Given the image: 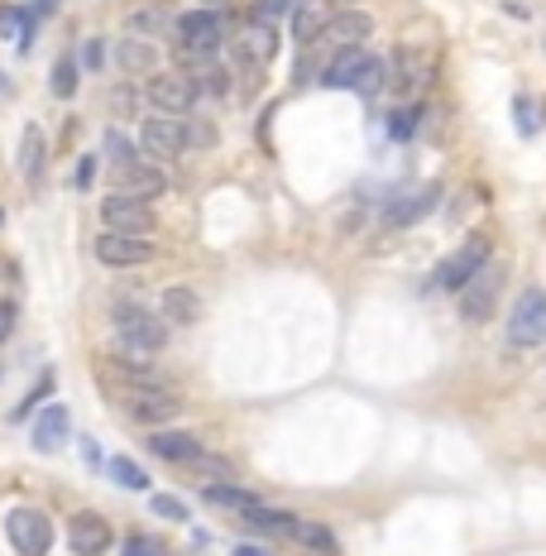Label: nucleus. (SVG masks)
Masks as SVG:
<instances>
[{
	"instance_id": "nucleus-7",
	"label": "nucleus",
	"mask_w": 546,
	"mask_h": 556,
	"mask_svg": "<svg viewBox=\"0 0 546 556\" xmlns=\"http://www.w3.org/2000/svg\"><path fill=\"white\" fill-rule=\"evenodd\" d=\"M498 288H504V269H498V264L490 260L484 269L470 274V283L460 288V317H465V321H490Z\"/></svg>"
},
{
	"instance_id": "nucleus-36",
	"label": "nucleus",
	"mask_w": 546,
	"mask_h": 556,
	"mask_svg": "<svg viewBox=\"0 0 546 556\" xmlns=\"http://www.w3.org/2000/svg\"><path fill=\"white\" fill-rule=\"evenodd\" d=\"M49 389H53V369H43V379H34V389L25 393V403H20V417H25L34 403H43V393H49Z\"/></svg>"
},
{
	"instance_id": "nucleus-17",
	"label": "nucleus",
	"mask_w": 546,
	"mask_h": 556,
	"mask_svg": "<svg viewBox=\"0 0 546 556\" xmlns=\"http://www.w3.org/2000/svg\"><path fill=\"white\" fill-rule=\"evenodd\" d=\"M168 188V178H164V168L158 164H135V168H125V173H115V192H125V197H139V202H154V197H164Z\"/></svg>"
},
{
	"instance_id": "nucleus-39",
	"label": "nucleus",
	"mask_w": 546,
	"mask_h": 556,
	"mask_svg": "<svg viewBox=\"0 0 546 556\" xmlns=\"http://www.w3.org/2000/svg\"><path fill=\"white\" fill-rule=\"evenodd\" d=\"M293 5H297V0H259V5H254V15H269V20H278V15H288Z\"/></svg>"
},
{
	"instance_id": "nucleus-31",
	"label": "nucleus",
	"mask_w": 546,
	"mask_h": 556,
	"mask_svg": "<svg viewBox=\"0 0 546 556\" xmlns=\"http://www.w3.org/2000/svg\"><path fill=\"white\" fill-rule=\"evenodd\" d=\"M417 125H422V106H403V111H393L389 115V139H412L417 135Z\"/></svg>"
},
{
	"instance_id": "nucleus-10",
	"label": "nucleus",
	"mask_w": 546,
	"mask_h": 556,
	"mask_svg": "<svg viewBox=\"0 0 546 556\" xmlns=\"http://www.w3.org/2000/svg\"><path fill=\"white\" fill-rule=\"evenodd\" d=\"M154 254H158L154 240H144V236H115V230L97 236V260L106 269H135V264H149Z\"/></svg>"
},
{
	"instance_id": "nucleus-25",
	"label": "nucleus",
	"mask_w": 546,
	"mask_h": 556,
	"mask_svg": "<svg viewBox=\"0 0 546 556\" xmlns=\"http://www.w3.org/2000/svg\"><path fill=\"white\" fill-rule=\"evenodd\" d=\"M245 523L250 528H259V532H269V538H293V528H297V518L293 514H283V508H254V514H245Z\"/></svg>"
},
{
	"instance_id": "nucleus-24",
	"label": "nucleus",
	"mask_w": 546,
	"mask_h": 556,
	"mask_svg": "<svg viewBox=\"0 0 546 556\" xmlns=\"http://www.w3.org/2000/svg\"><path fill=\"white\" fill-rule=\"evenodd\" d=\"M115 63H120L125 73H154L158 43H149V39H120V49H115Z\"/></svg>"
},
{
	"instance_id": "nucleus-21",
	"label": "nucleus",
	"mask_w": 546,
	"mask_h": 556,
	"mask_svg": "<svg viewBox=\"0 0 546 556\" xmlns=\"http://www.w3.org/2000/svg\"><path fill=\"white\" fill-rule=\"evenodd\" d=\"M436 197H441V188H422V192L398 197V202L383 212V222H389V226H412V222H422V216L436 206Z\"/></svg>"
},
{
	"instance_id": "nucleus-2",
	"label": "nucleus",
	"mask_w": 546,
	"mask_h": 556,
	"mask_svg": "<svg viewBox=\"0 0 546 556\" xmlns=\"http://www.w3.org/2000/svg\"><path fill=\"white\" fill-rule=\"evenodd\" d=\"M484 264H490V236H465V245H456L432 269L427 288H432V293H460V288L470 283V274L484 269Z\"/></svg>"
},
{
	"instance_id": "nucleus-4",
	"label": "nucleus",
	"mask_w": 546,
	"mask_h": 556,
	"mask_svg": "<svg viewBox=\"0 0 546 556\" xmlns=\"http://www.w3.org/2000/svg\"><path fill=\"white\" fill-rule=\"evenodd\" d=\"M508 341L532 351V345H546V293L542 288H528V293L508 312Z\"/></svg>"
},
{
	"instance_id": "nucleus-13",
	"label": "nucleus",
	"mask_w": 546,
	"mask_h": 556,
	"mask_svg": "<svg viewBox=\"0 0 546 556\" xmlns=\"http://www.w3.org/2000/svg\"><path fill=\"white\" fill-rule=\"evenodd\" d=\"M369 34H374V20L365 10H335L331 25L321 29V43H331V49H359Z\"/></svg>"
},
{
	"instance_id": "nucleus-28",
	"label": "nucleus",
	"mask_w": 546,
	"mask_h": 556,
	"mask_svg": "<svg viewBox=\"0 0 546 556\" xmlns=\"http://www.w3.org/2000/svg\"><path fill=\"white\" fill-rule=\"evenodd\" d=\"M0 39L29 43V10L25 5H0Z\"/></svg>"
},
{
	"instance_id": "nucleus-44",
	"label": "nucleus",
	"mask_w": 546,
	"mask_h": 556,
	"mask_svg": "<svg viewBox=\"0 0 546 556\" xmlns=\"http://www.w3.org/2000/svg\"><path fill=\"white\" fill-rule=\"evenodd\" d=\"M0 222H5V212H0Z\"/></svg>"
},
{
	"instance_id": "nucleus-41",
	"label": "nucleus",
	"mask_w": 546,
	"mask_h": 556,
	"mask_svg": "<svg viewBox=\"0 0 546 556\" xmlns=\"http://www.w3.org/2000/svg\"><path fill=\"white\" fill-rule=\"evenodd\" d=\"M230 556H274V552L259 547V542H236V547H230Z\"/></svg>"
},
{
	"instance_id": "nucleus-5",
	"label": "nucleus",
	"mask_w": 546,
	"mask_h": 556,
	"mask_svg": "<svg viewBox=\"0 0 546 556\" xmlns=\"http://www.w3.org/2000/svg\"><path fill=\"white\" fill-rule=\"evenodd\" d=\"M178 43H182V58L188 63H202V58H216L220 49V15L216 10H188L178 20Z\"/></svg>"
},
{
	"instance_id": "nucleus-35",
	"label": "nucleus",
	"mask_w": 546,
	"mask_h": 556,
	"mask_svg": "<svg viewBox=\"0 0 546 556\" xmlns=\"http://www.w3.org/2000/svg\"><path fill=\"white\" fill-rule=\"evenodd\" d=\"M513 115H518V130H522V135H537L542 115H537V106H532L528 97H518V101H513Z\"/></svg>"
},
{
	"instance_id": "nucleus-40",
	"label": "nucleus",
	"mask_w": 546,
	"mask_h": 556,
	"mask_svg": "<svg viewBox=\"0 0 546 556\" xmlns=\"http://www.w3.org/2000/svg\"><path fill=\"white\" fill-rule=\"evenodd\" d=\"M73 182L77 188H91V182H97V159H82V164L73 168Z\"/></svg>"
},
{
	"instance_id": "nucleus-8",
	"label": "nucleus",
	"mask_w": 546,
	"mask_h": 556,
	"mask_svg": "<svg viewBox=\"0 0 546 556\" xmlns=\"http://www.w3.org/2000/svg\"><path fill=\"white\" fill-rule=\"evenodd\" d=\"M101 222L115 236H149L154 230V212H149V202H139V197H125V192H111L106 202H101Z\"/></svg>"
},
{
	"instance_id": "nucleus-22",
	"label": "nucleus",
	"mask_w": 546,
	"mask_h": 556,
	"mask_svg": "<svg viewBox=\"0 0 546 556\" xmlns=\"http://www.w3.org/2000/svg\"><path fill=\"white\" fill-rule=\"evenodd\" d=\"M327 25H331L327 0H297V5H293V34H297V43L321 39V29H327Z\"/></svg>"
},
{
	"instance_id": "nucleus-32",
	"label": "nucleus",
	"mask_w": 546,
	"mask_h": 556,
	"mask_svg": "<svg viewBox=\"0 0 546 556\" xmlns=\"http://www.w3.org/2000/svg\"><path fill=\"white\" fill-rule=\"evenodd\" d=\"M53 91H58V97H73V91H77V58L73 53H63L53 63Z\"/></svg>"
},
{
	"instance_id": "nucleus-34",
	"label": "nucleus",
	"mask_w": 546,
	"mask_h": 556,
	"mask_svg": "<svg viewBox=\"0 0 546 556\" xmlns=\"http://www.w3.org/2000/svg\"><path fill=\"white\" fill-rule=\"evenodd\" d=\"M182 135H188V144H202V149L216 144V125L206 121V115H196V121H182Z\"/></svg>"
},
{
	"instance_id": "nucleus-30",
	"label": "nucleus",
	"mask_w": 546,
	"mask_h": 556,
	"mask_svg": "<svg viewBox=\"0 0 546 556\" xmlns=\"http://www.w3.org/2000/svg\"><path fill=\"white\" fill-rule=\"evenodd\" d=\"M106 470H111V480H115V484H125V490H149V475L139 470L130 456H115Z\"/></svg>"
},
{
	"instance_id": "nucleus-3",
	"label": "nucleus",
	"mask_w": 546,
	"mask_h": 556,
	"mask_svg": "<svg viewBox=\"0 0 546 556\" xmlns=\"http://www.w3.org/2000/svg\"><path fill=\"white\" fill-rule=\"evenodd\" d=\"M5 532H10V547H15L20 556H49V547H53V523H49V514H43V508H34V504L10 508Z\"/></svg>"
},
{
	"instance_id": "nucleus-33",
	"label": "nucleus",
	"mask_w": 546,
	"mask_h": 556,
	"mask_svg": "<svg viewBox=\"0 0 546 556\" xmlns=\"http://www.w3.org/2000/svg\"><path fill=\"white\" fill-rule=\"evenodd\" d=\"M149 508H154L158 518H168V523H188V504H182L178 494H154Z\"/></svg>"
},
{
	"instance_id": "nucleus-6",
	"label": "nucleus",
	"mask_w": 546,
	"mask_h": 556,
	"mask_svg": "<svg viewBox=\"0 0 546 556\" xmlns=\"http://www.w3.org/2000/svg\"><path fill=\"white\" fill-rule=\"evenodd\" d=\"M144 97L158 115H188L196 106V87H192L188 73H154L144 87Z\"/></svg>"
},
{
	"instance_id": "nucleus-16",
	"label": "nucleus",
	"mask_w": 546,
	"mask_h": 556,
	"mask_svg": "<svg viewBox=\"0 0 546 556\" xmlns=\"http://www.w3.org/2000/svg\"><path fill=\"white\" fill-rule=\"evenodd\" d=\"M240 53H250L254 63H274L278 53V25L269 15H245V25H240Z\"/></svg>"
},
{
	"instance_id": "nucleus-14",
	"label": "nucleus",
	"mask_w": 546,
	"mask_h": 556,
	"mask_svg": "<svg viewBox=\"0 0 546 556\" xmlns=\"http://www.w3.org/2000/svg\"><path fill=\"white\" fill-rule=\"evenodd\" d=\"M125 408H130L139 422H173V417L182 413V403L173 399L164 389H125Z\"/></svg>"
},
{
	"instance_id": "nucleus-12",
	"label": "nucleus",
	"mask_w": 546,
	"mask_h": 556,
	"mask_svg": "<svg viewBox=\"0 0 546 556\" xmlns=\"http://www.w3.org/2000/svg\"><path fill=\"white\" fill-rule=\"evenodd\" d=\"M149 451H154L158 460H173V466H196V460H202L196 432H178V427H158V432H149Z\"/></svg>"
},
{
	"instance_id": "nucleus-19",
	"label": "nucleus",
	"mask_w": 546,
	"mask_h": 556,
	"mask_svg": "<svg viewBox=\"0 0 546 556\" xmlns=\"http://www.w3.org/2000/svg\"><path fill=\"white\" fill-rule=\"evenodd\" d=\"M196 312H202V298H196L192 288H164V293H158V317L173 321V327H192Z\"/></svg>"
},
{
	"instance_id": "nucleus-38",
	"label": "nucleus",
	"mask_w": 546,
	"mask_h": 556,
	"mask_svg": "<svg viewBox=\"0 0 546 556\" xmlns=\"http://www.w3.org/2000/svg\"><path fill=\"white\" fill-rule=\"evenodd\" d=\"M101 63H106V43H101V39H87V49H82V67H91V73H97Z\"/></svg>"
},
{
	"instance_id": "nucleus-27",
	"label": "nucleus",
	"mask_w": 546,
	"mask_h": 556,
	"mask_svg": "<svg viewBox=\"0 0 546 556\" xmlns=\"http://www.w3.org/2000/svg\"><path fill=\"white\" fill-rule=\"evenodd\" d=\"M293 538L302 542V547L321 552V556H335V552H341V542H335V532H331V528H321V523H302V518H297Z\"/></svg>"
},
{
	"instance_id": "nucleus-20",
	"label": "nucleus",
	"mask_w": 546,
	"mask_h": 556,
	"mask_svg": "<svg viewBox=\"0 0 546 556\" xmlns=\"http://www.w3.org/2000/svg\"><path fill=\"white\" fill-rule=\"evenodd\" d=\"M365 49H335V58L327 67H321V87H331V91H351L355 83V73L365 67Z\"/></svg>"
},
{
	"instance_id": "nucleus-18",
	"label": "nucleus",
	"mask_w": 546,
	"mask_h": 556,
	"mask_svg": "<svg viewBox=\"0 0 546 556\" xmlns=\"http://www.w3.org/2000/svg\"><path fill=\"white\" fill-rule=\"evenodd\" d=\"M43 164H49V139H43V125H25V135H20V173H25L29 188H39Z\"/></svg>"
},
{
	"instance_id": "nucleus-11",
	"label": "nucleus",
	"mask_w": 546,
	"mask_h": 556,
	"mask_svg": "<svg viewBox=\"0 0 546 556\" xmlns=\"http://www.w3.org/2000/svg\"><path fill=\"white\" fill-rule=\"evenodd\" d=\"M115 542V532L106 518L97 514H73V523H67V547H73L77 556H101Z\"/></svg>"
},
{
	"instance_id": "nucleus-1",
	"label": "nucleus",
	"mask_w": 546,
	"mask_h": 556,
	"mask_svg": "<svg viewBox=\"0 0 546 556\" xmlns=\"http://www.w3.org/2000/svg\"><path fill=\"white\" fill-rule=\"evenodd\" d=\"M111 321H115V336H120L125 355H135V361H144V355H158L168 345V321L158 317V312L139 307V303H120Z\"/></svg>"
},
{
	"instance_id": "nucleus-43",
	"label": "nucleus",
	"mask_w": 546,
	"mask_h": 556,
	"mask_svg": "<svg viewBox=\"0 0 546 556\" xmlns=\"http://www.w3.org/2000/svg\"><path fill=\"white\" fill-rule=\"evenodd\" d=\"M202 5H206V10H212V5H230V0H202Z\"/></svg>"
},
{
	"instance_id": "nucleus-9",
	"label": "nucleus",
	"mask_w": 546,
	"mask_h": 556,
	"mask_svg": "<svg viewBox=\"0 0 546 556\" xmlns=\"http://www.w3.org/2000/svg\"><path fill=\"white\" fill-rule=\"evenodd\" d=\"M139 144H144L149 159H158V164H168V159H178L182 149H188V135H182V121L178 115H149L144 125H139Z\"/></svg>"
},
{
	"instance_id": "nucleus-29",
	"label": "nucleus",
	"mask_w": 546,
	"mask_h": 556,
	"mask_svg": "<svg viewBox=\"0 0 546 556\" xmlns=\"http://www.w3.org/2000/svg\"><path fill=\"white\" fill-rule=\"evenodd\" d=\"M106 159H111V168H115V173H125V168L144 164V159L135 154V144H130V139H125L120 130H111V135H106Z\"/></svg>"
},
{
	"instance_id": "nucleus-26",
	"label": "nucleus",
	"mask_w": 546,
	"mask_h": 556,
	"mask_svg": "<svg viewBox=\"0 0 546 556\" xmlns=\"http://www.w3.org/2000/svg\"><path fill=\"white\" fill-rule=\"evenodd\" d=\"M383 83H389V63L369 53V58H365V67H359V73H355L351 91H355V97H379V91H383Z\"/></svg>"
},
{
	"instance_id": "nucleus-23",
	"label": "nucleus",
	"mask_w": 546,
	"mask_h": 556,
	"mask_svg": "<svg viewBox=\"0 0 546 556\" xmlns=\"http://www.w3.org/2000/svg\"><path fill=\"white\" fill-rule=\"evenodd\" d=\"M202 500L212 504V508H226V514H240V518L259 508V500H254L250 490H240V484H206Z\"/></svg>"
},
{
	"instance_id": "nucleus-37",
	"label": "nucleus",
	"mask_w": 546,
	"mask_h": 556,
	"mask_svg": "<svg viewBox=\"0 0 546 556\" xmlns=\"http://www.w3.org/2000/svg\"><path fill=\"white\" fill-rule=\"evenodd\" d=\"M120 556H168L164 547H158V542H149V538H130L125 542V552Z\"/></svg>"
},
{
	"instance_id": "nucleus-15",
	"label": "nucleus",
	"mask_w": 546,
	"mask_h": 556,
	"mask_svg": "<svg viewBox=\"0 0 546 556\" xmlns=\"http://www.w3.org/2000/svg\"><path fill=\"white\" fill-rule=\"evenodd\" d=\"M67 432H73V417H67V408H43L39 417H34V432H29V446L43 451V456H53V451L67 446Z\"/></svg>"
},
{
	"instance_id": "nucleus-42",
	"label": "nucleus",
	"mask_w": 546,
	"mask_h": 556,
	"mask_svg": "<svg viewBox=\"0 0 546 556\" xmlns=\"http://www.w3.org/2000/svg\"><path fill=\"white\" fill-rule=\"evenodd\" d=\"M10 327H15V307L0 303V336H10Z\"/></svg>"
}]
</instances>
